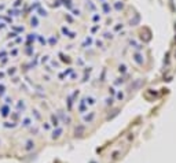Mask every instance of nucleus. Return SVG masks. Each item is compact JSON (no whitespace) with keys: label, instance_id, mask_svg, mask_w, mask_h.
I'll return each mask as SVG.
<instances>
[{"label":"nucleus","instance_id":"7ed1b4c3","mask_svg":"<svg viewBox=\"0 0 176 163\" xmlns=\"http://www.w3.org/2000/svg\"><path fill=\"white\" fill-rule=\"evenodd\" d=\"M139 21H140V15H139V14H136V15H135L134 19H131V21H129V25H131V26H135V25L139 24Z\"/></svg>","mask_w":176,"mask_h":163},{"label":"nucleus","instance_id":"a211bd4d","mask_svg":"<svg viewBox=\"0 0 176 163\" xmlns=\"http://www.w3.org/2000/svg\"><path fill=\"white\" fill-rule=\"evenodd\" d=\"M29 123H30V119H25V121H24V125H25V126H29Z\"/></svg>","mask_w":176,"mask_h":163},{"label":"nucleus","instance_id":"f3484780","mask_svg":"<svg viewBox=\"0 0 176 163\" xmlns=\"http://www.w3.org/2000/svg\"><path fill=\"white\" fill-rule=\"evenodd\" d=\"M32 26H37V18H32Z\"/></svg>","mask_w":176,"mask_h":163},{"label":"nucleus","instance_id":"f8f14e48","mask_svg":"<svg viewBox=\"0 0 176 163\" xmlns=\"http://www.w3.org/2000/svg\"><path fill=\"white\" fill-rule=\"evenodd\" d=\"M39 12H40V15H42V17H47V11H45V10H43V8H40L39 10Z\"/></svg>","mask_w":176,"mask_h":163},{"label":"nucleus","instance_id":"2eb2a0df","mask_svg":"<svg viewBox=\"0 0 176 163\" xmlns=\"http://www.w3.org/2000/svg\"><path fill=\"white\" fill-rule=\"evenodd\" d=\"M87 100H88V101H87V103H90V104H95V99H94V97H87Z\"/></svg>","mask_w":176,"mask_h":163},{"label":"nucleus","instance_id":"423d86ee","mask_svg":"<svg viewBox=\"0 0 176 163\" xmlns=\"http://www.w3.org/2000/svg\"><path fill=\"white\" fill-rule=\"evenodd\" d=\"M51 122H52V125H54L55 128H58V125H59V121H58V118L54 115V114L51 115Z\"/></svg>","mask_w":176,"mask_h":163},{"label":"nucleus","instance_id":"f03ea898","mask_svg":"<svg viewBox=\"0 0 176 163\" xmlns=\"http://www.w3.org/2000/svg\"><path fill=\"white\" fill-rule=\"evenodd\" d=\"M35 149V141L33 140H28L25 142V151H33Z\"/></svg>","mask_w":176,"mask_h":163},{"label":"nucleus","instance_id":"4468645a","mask_svg":"<svg viewBox=\"0 0 176 163\" xmlns=\"http://www.w3.org/2000/svg\"><path fill=\"white\" fill-rule=\"evenodd\" d=\"M125 65H121V66H120V67H118V70H120V73H125Z\"/></svg>","mask_w":176,"mask_h":163},{"label":"nucleus","instance_id":"6e6552de","mask_svg":"<svg viewBox=\"0 0 176 163\" xmlns=\"http://www.w3.org/2000/svg\"><path fill=\"white\" fill-rule=\"evenodd\" d=\"M94 117H95V114L91 113L90 115H85V117H84V121H85V122H91L94 119Z\"/></svg>","mask_w":176,"mask_h":163},{"label":"nucleus","instance_id":"9b49d317","mask_svg":"<svg viewBox=\"0 0 176 163\" xmlns=\"http://www.w3.org/2000/svg\"><path fill=\"white\" fill-rule=\"evenodd\" d=\"M62 2L65 3V6H66V7H69V8L72 7V0H62Z\"/></svg>","mask_w":176,"mask_h":163},{"label":"nucleus","instance_id":"393cba45","mask_svg":"<svg viewBox=\"0 0 176 163\" xmlns=\"http://www.w3.org/2000/svg\"><path fill=\"white\" fill-rule=\"evenodd\" d=\"M92 163H95V162H92Z\"/></svg>","mask_w":176,"mask_h":163},{"label":"nucleus","instance_id":"ddd939ff","mask_svg":"<svg viewBox=\"0 0 176 163\" xmlns=\"http://www.w3.org/2000/svg\"><path fill=\"white\" fill-rule=\"evenodd\" d=\"M83 130H84V129H83V126H80V128H78V129H76V136H77V134H78V136H80V133H83Z\"/></svg>","mask_w":176,"mask_h":163},{"label":"nucleus","instance_id":"0eeeda50","mask_svg":"<svg viewBox=\"0 0 176 163\" xmlns=\"http://www.w3.org/2000/svg\"><path fill=\"white\" fill-rule=\"evenodd\" d=\"M114 8H116L117 11H121V10L124 8V4H122L121 2H116V3H114Z\"/></svg>","mask_w":176,"mask_h":163},{"label":"nucleus","instance_id":"5701e85b","mask_svg":"<svg viewBox=\"0 0 176 163\" xmlns=\"http://www.w3.org/2000/svg\"><path fill=\"white\" fill-rule=\"evenodd\" d=\"M14 71H15V70H14V67H12V69H10V70H8V73H10V74H12Z\"/></svg>","mask_w":176,"mask_h":163},{"label":"nucleus","instance_id":"39448f33","mask_svg":"<svg viewBox=\"0 0 176 163\" xmlns=\"http://www.w3.org/2000/svg\"><path fill=\"white\" fill-rule=\"evenodd\" d=\"M8 114H10V108H8V107H7V106H3V107H2V115H3V117H7Z\"/></svg>","mask_w":176,"mask_h":163},{"label":"nucleus","instance_id":"20e7f679","mask_svg":"<svg viewBox=\"0 0 176 163\" xmlns=\"http://www.w3.org/2000/svg\"><path fill=\"white\" fill-rule=\"evenodd\" d=\"M61 134H62V129L57 128V130H54V133H52V139H58V137H61Z\"/></svg>","mask_w":176,"mask_h":163},{"label":"nucleus","instance_id":"b1692460","mask_svg":"<svg viewBox=\"0 0 176 163\" xmlns=\"http://www.w3.org/2000/svg\"><path fill=\"white\" fill-rule=\"evenodd\" d=\"M0 29H4V25L3 24H0Z\"/></svg>","mask_w":176,"mask_h":163},{"label":"nucleus","instance_id":"dca6fc26","mask_svg":"<svg viewBox=\"0 0 176 163\" xmlns=\"http://www.w3.org/2000/svg\"><path fill=\"white\" fill-rule=\"evenodd\" d=\"M117 99H118V100H122V99H124V93L118 92V93H117Z\"/></svg>","mask_w":176,"mask_h":163},{"label":"nucleus","instance_id":"f257e3e1","mask_svg":"<svg viewBox=\"0 0 176 163\" xmlns=\"http://www.w3.org/2000/svg\"><path fill=\"white\" fill-rule=\"evenodd\" d=\"M134 60H135V62H136L139 66H142V65H143V62H144L143 55H142V53H139V52H135V53H134Z\"/></svg>","mask_w":176,"mask_h":163},{"label":"nucleus","instance_id":"aec40b11","mask_svg":"<svg viewBox=\"0 0 176 163\" xmlns=\"http://www.w3.org/2000/svg\"><path fill=\"white\" fill-rule=\"evenodd\" d=\"M113 101H111V99H106V104H111Z\"/></svg>","mask_w":176,"mask_h":163},{"label":"nucleus","instance_id":"412c9836","mask_svg":"<svg viewBox=\"0 0 176 163\" xmlns=\"http://www.w3.org/2000/svg\"><path fill=\"white\" fill-rule=\"evenodd\" d=\"M99 19H101V17H98V15H95V17H94V21H99Z\"/></svg>","mask_w":176,"mask_h":163},{"label":"nucleus","instance_id":"4be33fe9","mask_svg":"<svg viewBox=\"0 0 176 163\" xmlns=\"http://www.w3.org/2000/svg\"><path fill=\"white\" fill-rule=\"evenodd\" d=\"M73 12H75V15H80V11H78V10H75Z\"/></svg>","mask_w":176,"mask_h":163},{"label":"nucleus","instance_id":"1a4fd4ad","mask_svg":"<svg viewBox=\"0 0 176 163\" xmlns=\"http://www.w3.org/2000/svg\"><path fill=\"white\" fill-rule=\"evenodd\" d=\"M140 85H142V80H136V81H135V84L131 86V88L132 89H136V88H139Z\"/></svg>","mask_w":176,"mask_h":163},{"label":"nucleus","instance_id":"6ab92c4d","mask_svg":"<svg viewBox=\"0 0 176 163\" xmlns=\"http://www.w3.org/2000/svg\"><path fill=\"white\" fill-rule=\"evenodd\" d=\"M105 37H106V39H111L113 36H111V34H109V33H105Z\"/></svg>","mask_w":176,"mask_h":163},{"label":"nucleus","instance_id":"9d476101","mask_svg":"<svg viewBox=\"0 0 176 163\" xmlns=\"http://www.w3.org/2000/svg\"><path fill=\"white\" fill-rule=\"evenodd\" d=\"M102 7H103V11L106 12V14H109V11H110V7H109L108 3H103L102 4Z\"/></svg>","mask_w":176,"mask_h":163}]
</instances>
